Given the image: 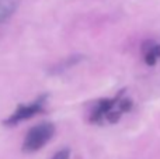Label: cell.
<instances>
[{
  "instance_id": "6da1fadb",
  "label": "cell",
  "mask_w": 160,
  "mask_h": 159,
  "mask_svg": "<svg viewBox=\"0 0 160 159\" xmlns=\"http://www.w3.org/2000/svg\"><path fill=\"white\" fill-rule=\"evenodd\" d=\"M53 132H55V127L51 123H42L32 127L25 135L24 144H22V151L35 152L38 149H41L52 138Z\"/></svg>"
},
{
  "instance_id": "7a4b0ae2",
  "label": "cell",
  "mask_w": 160,
  "mask_h": 159,
  "mask_svg": "<svg viewBox=\"0 0 160 159\" xmlns=\"http://www.w3.org/2000/svg\"><path fill=\"white\" fill-rule=\"evenodd\" d=\"M42 107H44V97L38 99L37 101L28 104V106H20L18 109L11 114V117L7 118L4 123L8 124V126H13V124H17V123H20V121L28 120V118L34 117L35 114H38L42 110Z\"/></svg>"
},
{
  "instance_id": "3957f363",
  "label": "cell",
  "mask_w": 160,
  "mask_h": 159,
  "mask_svg": "<svg viewBox=\"0 0 160 159\" xmlns=\"http://www.w3.org/2000/svg\"><path fill=\"white\" fill-rule=\"evenodd\" d=\"M160 58V45L150 42L148 47H145V62L148 65H155Z\"/></svg>"
},
{
  "instance_id": "277c9868",
  "label": "cell",
  "mask_w": 160,
  "mask_h": 159,
  "mask_svg": "<svg viewBox=\"0 0 160 159\" xmlns=\"http://www.w3.org/2000/svg\"><path fill=\"white\" fill-rule=\"evenodd\" d=\"M17 7V0H0V23L7 20Z\"/></svg>"
},
{
  "instance_id": "5b68a950",
  "label": "cell",
  "mask_w": 160,
  "mask_h": 159,
  "mask_svg": "<svg viewBox=\"0 0 160 159\" xmlns=\"http://www.w3.org/2000/svg\"><path fill=\"white\" fill-rule=\"evenodd\" d=\"M69 155H70L69 149H61L59 152H56V154L53 155L52 159H69Z\"/></svg>"
}]
</instances>
